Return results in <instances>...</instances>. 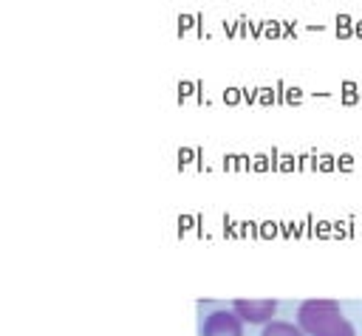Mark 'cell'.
Returning <instances> with one entry per match:
<instances>
[{"label": "cell", "mask_w": 362, "mask_h": 336, "mask_svg": "<svg viewBox=\"0 0 362 336\" xmlns=\"http://www.w3.org/2000/svg\"><path fill=\"white\" fill-rule=\"evenodd\" d=\"M260 336H305V333H303V328L297 322L291 325V322H283V319H272V322H266Z\"/></svg>", "instance_id": "4"}, {"label": "cell", "mask_w": 362, "mask_h": 336, "mask_svg": "<svg viewBox=\"0 0 362 336\" xmlns=\"http://www.w3.org/2000/svg\"><path fill=\"white\" fill-rule=\"evenodd\" d=\"M297 325L305 336H356L337 299H305L297 305Z\"/></svg>", "instance_id": "1"}, {"label": "cell", "mask_w": 362, "mask_h": 336, "mask_svg": "<svg viewBox=\"0 0 362 336\" xmlns=\"http://www.w3.org/2000/svg\"><path fill=\"white\" fill-rule=\"evenodd\" d=\"M232 311L249 325H266L277 313V299H235Z\"/></svg>", "instance_id": "2"}, {"label": "cell", "mask_w": 362, "mask_h": 336, "mask_svg": "<svg viewBox=\"0 0 362 336\" xmlns=\"http://www.w3.org/2000/svg\"><path fill=\"white\" fill-rule=\"evenodd\" d=\"M201 336H243V319L235 311H212L201 322Z\"/></svg>", "instance_id": "3"}]
</instances>
